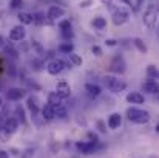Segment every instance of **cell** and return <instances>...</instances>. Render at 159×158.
<instances>
[{"label":"cell","instance_id":"cell-25","mask_svg":"<svg viewBox=\"0 0 159 158\" xmlns=\"http://www.w3.org/2000/svg\"><path fill=\"white\" fill-rule=\"evenodd\" d=\"M57 51L62 53V54H70V53L74 51V45L71 42H63L57 47Z\"/></svg>","mask_w":159,"mask_h":158},{"label":"cell","instance_id":"cell-38","mask_svg":"<svg viewBox=\"0 0 159 158\" xmlns=\"http://www.w3.org/2000/svg\"><path fill=\"white\" fill-rule=\"evenodd\" d=\"M96 124H98V127H99V132H101V133H105V132H107V127H105V124H104L102 121H98Z\"/></svg>","mask_w":159,"mask_h":158},{"label":"cell","instance_id":"cell-44","mask_svg":"<svg viewBox=\"0 0 159 158\" xmlns=\"http://www.w3.org/2000/svg\"><path fill=\"white\" fill-rule=\"evenodd\" d=\"M102 3H105V5H108V6H111L113 3H111V0H102Z\"/></svg>","mask_w":159,"mask_h":158},{"label":"cell","instance_id":"cell-14","mask_svg":"<svg viewBox=\"0 0 159 158\" xmlns=\"http://www.w3.org/2000/svg\"><path fill=\"white\" fill-rule=\"evenodd\" d=\"M142 92L150 93V95H158L159 93V82L152 81V79H148V81L142 82Z\"/></svg>","mask_w":159,"mask_h":158},{"label":"cell","instance_id":"cell-1","mask_svg":"<svg viewBox=\"0 0 159 158\" xmlns=\"http://www.w3.org/2000/svg\"><path fill=\"white\" fill-rule=\"evenodd\" d=\"M127 118H128L130 121L136 122V124H147V122L152 119V116H150V113H148L147 110L138 108V107H130V108H127Z\"/></svg>","mask_w":159,"mask_h":158},{"label":"cell","instance_id":"cell-17","mask_svg":"<svg viewBox=\"0 0 159 158\" xmlns=\"http://www.w3.org/2000/svg\"><path fill=\"white\" fill-rule=\"evenodd\" d=\"M127 103H130V104H144L145 98L139 92H131V93L127 95Z\"/></svg>","mask_w":159,"mask_h":158},{"label":"cell","instance_id":"cell-30","mask_svg":"<svg viewBox=\"0 0 159 158\" xmlns=\"http://www.w3.org/2000/svg\"><path fill=\"white\" fill-rule=\"evenodd\" d=\"M59 30H60V31H65V30H73V26H71V22H70L68 19H63V20H60V22H59Z\"/></svg>","mask_w":159,"mask_h":158},{"label":"cell","instance_id":"cell-33","mask_svg":"<svg viewBox=\"0 0 159 158\" xmlns=\"http://www.w3.org/2000/svg\"><path fill=\"white\" fill-rule=\"evenodd\" d=\"M60 34H62V37H63L66 42H71V39L74 37L73 30H65V31H60Z\"/></svg>","mask_w":159,"mask_h":158},{"label":"cell","instance_id":"cell-19","mask_svg":"<svg viewBox=\"0 0 159 158\" xmlns=\"http://www.w3.org/2000/svg\"><path fill=\"white\" fill-rule=\"evenodd\" d=\"M17 19H19L20 25H33L34 23V14H31V12H19Z\"/></svg>","mask_w":159,"mask_h":158},{"label":"cell","instance_id":"cell-22","mask_svg":"<svg viewBox=\"0 0 159 158\" xmlns=\"http://www.w3.org/2000/svg\"><path fill=\"white\" fill-rule=\"evenodd\" d=\"M14 116L17 118V121L20 124H26V115H25V108L22 105H16L14 108Z\"/></svg>","mask_w":159,"mask_h":158},{"label":"cell","instance_id":"cell-26","mask_svg":"<svg viewBox=\"0 0 159 158\" xmlns=\"http://www.w3.org/2000/svg\"><path fill=\"white\" fill-rule=\"evenodd\" d=\"M133 45L138 48V51L139 53H144V54H145V53L148 51V48H147L145 42H144L142 39H139V37H134V39H133Z\"/></svg>","mask_w":159,"mask_h":158},{"label":"cell","instance_id":"cell-7","mask_svg":"<svg viewBox=\"0 0 159 158\" xmlns=\"http://www.w3.org/2000/svg\"><path fill=\"white\" fill-rule=\"evenodd\" d=\"M26 96V89H22V87H11L6 90V99L8 101H12V103H17L20 99H23Z\"/></svg>","mask_w":159,"mask_h":158},{"label":"cell","instance_id":"cell-48","mask_svg":"<svg viewBox=\"0 0 159 158\" xmlns=\"http://www.w3.org/2000/svg\"><path fill=\"white\" fill-rule=\"evenodd\" d=\"M156 132H159V124H158V126H156Z\"/></svg>","mask_w":159,"mask_h":158},{"label":"cell","instance_id":"cell-11","mask_svg":"<svg viewBox=\"0 0 159 158\" xmlns=\"http://www.w3.org/2000/svg\"><path fill=\"white\" fill-rule=\"evenodd\" d=\"M56 93H57L62 99L70 98V95H71V87H70V84L65 82V81L57 82V85H56Z\"/></svg>","mask_w":159,"mask_h":158},{"label":"cell","instance_id":"cell-9","mask_svg":"<svg viewBox=\"0 0 159 158\" xmlns=\"http://www.w3.org/2000/svg\"><path fill=\"white\" fill-rule=\"evenodd\" d=\"M98 147V143H93V141H77L76 143V149L79 152H82L84 155H91Z\"/></svg>","mask_w":159,"mask_h":158},{"label":"cell","instance_id":"cell-29","mask_svg":"<svg viewBox=\"0 0 159 158\" xmlns=\"http://www.w3.org/2000/svg\"><path fill=\"white\" fill-rule=\"evenodd\" d=\"M147 76H148V79H158L159 76V70L155 67V65H148L147 67Z\"/></svg>","mask_w":159,"mask_h":158},{"label":"cell","instance_id":"cell-43","mask_svg":"<svg viewBox=\"0 0 159 158\" xmlns=\"http://www.w3.org/2000/svg\"><path fill=\"white\" fill-rule=\"evenodd\" d=\"M9 152H12V155H20V151H17V149H11Z\"/></svg>","mask_w":159,"mask_h":158},{"label":"cell","instance_id":"cell-18","mask_svg":"<svg viewBox=\"0 0 159 158\" xmlns=\"http://www.w3.org/2000/svg\"><path fill=\"white\" fill-rule=\"evenodd\" d=\"M85 92H87L91 98H98V96H101L102 89H101L98 84H91V82H88V84H85Z\"/></svg>","mask_w":159,"mask_h":158},{"label":"cell","instance_id":"cell-15","mask_svg":"<svg viewBox=\"0 0 159 158\" xmlns=\"http://www.w3.org/2000/svg\"><path fill=\"white\" fill-rule=\"evenodd\" d=\"M120 124H122V116H120L119 113H111V115L108 116V119H107V126H108V129H111V130L119 129Z\"/></svg>","mask_w":159,"mask_h":158},{"label":"cell","instance_id":"cell-2","mask_svg":"<svg viewBox=\"0 0 159 158\" xmlns=\"http://www.w3.org/2000/svg\"><path fill=\"white\" fill-rule=\"evenodd\" d=\"M102 82L107 87V90H110L111 93H120L127 89V82L116 78V76H111V74H107L102 78Z\"/></svg>","mask_w":159,"mask_h":158},{"label":"cell","instance_id":"cell-31","mask_svg":"<svg viewBox=\"0 0 159 158\" xmlns=\"http://www.w3.org/2000/svg\"><path fill=\"white\" fill-rule=\"evenodd\" d=\"M31 68L33 70H36V71H40L42 70V67H43V62H42V59H33L31 60Z\"/></svg>","mask_w":159,"mask_h":158},{"label":"cell","instance_id":"cell-34","mask_svg":"<svg viewBox=\"0 0 159 158\" xmlns=\"http://www.w3.org/2000/svg\"><path fill=\"white\" fill-rule=\"evenodd\" d=\"M23 6V0H9V8L11 9H20Z\"/></svg>","mask_w":159,"mask_h":158},{"label":"cell","instance_id":"cell-46","mask_svg":"<svg viewBox=\"0 0 159 158\" xmlns=\"http://www.w3.org/2000/svg\"><path fill=\"white\" fill-rule=\"evenodd\" d=\"M3 105V99H2V96H0V107Z\"/></svg>","mask_w":159,"mask_h":158},{"label":"cell","instance_id":"cell-49","mask_svg":"<svg viewBox=\"0 0 159 158\" xmlns=\"http://www.w3.org/2000/svg\"><path fill=\"white\" fill-rule=\"evenodd\" d=\"M156 99H158V101H159V93H158V95H156Z\"/></svg>","mask_w":159,"mask_h":158},{"label":"cell","instance_id":"cell-47","mask_svg":"<svg viewBox=\"0 0 159 158\" xmlns=\"http://www.w3.org/2000/svg\"><path fill=\"white\" fill-rule=\"evenodd\" d=\"M141 3H142V0H138V5H136V6H139Z\"/></svg>","mask_w":159,"mask_h":158},{"label":"cell","instance_id":"cell-5","mask_svg":"<svg viewBox=\"0 0 159 158\" xmlns=\"http://www.w3.org/2000/svg\"><path fill=\"white\" fill-rule=\"evenodd\" d=\"M111 12H113V22L117 26H120L130 20V12L124 8H114V9H111Z\"/></svg>","mask_w":159,"mask_h":158},{"label":"cell","instance_id":"cell-39","mask_svg":"<svg viewBox=\"0 0 159 158\" xmlns=\"http://www.w3.org/2000/svg\"><path fill=\"white\" fill-rule=\"evenodd\" d=\"M105 44L108 47H116V45H117V41H116V39H107Z\"/></svg>","mask_w":159,"mask_h":158},{"label":"cell","instance_id":"cell-23","mask_svg":"<svg viewBox=\"0 0 159 158\" xmlns=\"http://www.w3.org/2000/svg\"><path fill=\"white\" fill-rule=\"evenodd\" d=\"M91 23H93V26H94L96 30H99V31H102V30H105L107 28V19L105 17H102V16L94 17Z\"/></svg>","mask_w":159,"mask_h":158},{"label":"cell","instance_id":"cell-35","mask_svg":"<svg viewBox=\"0 0 159 158\" xmlns=\"http://www.w3.org/2000/svg\"><path fill=\"white\" fill-rule=\"evenodd\" d=\"M34 23H36V25H43V23H45V16H43L42 12L34 14Z\"/></svg>","mask_w":159,"mask_h":158},{"label":"cell","instance_id":"cell-6","mask_svg":"<svg viewBox=\"0 0 159 158\" xmlns=\"http://www.w3.org/2000/svg\"><path fill=\"white\" fill-rule=\"evenodd\" d=\"M65 70V60L63 59H53L47 64V71L51 76H57Z\"/></svg>","mask_w":159,"mask_h":158},{"label":"cell","instance_id":"cell-42","mask_svg":"<svg viewBox=\"0 0 159 158\" xmlns=\"http://www.w3.org/2000/svg\"><path fill=\"white\" fill-rule=\"evenodd\" d=\"M5 42H6V41H5V37H3V36H0V48H3V47H5Z\"/></svg>","mask_w":159,"mask_h":158},{"label":"cell","instance_id":"cell-24","mask_svg":"<svg viewBox=\"0 0 159 158\" xmlns=\"http://www.w3.org/2000/svg\"><path fill=\"white\" fill-rule=\"evenodd\" d=\"M30 47L33 48V51L36 53L39 57H43V56H45V48L42 47L40 42H37V41H31V42H30Z\"/></svg>","mask_w":159,"mask_h":158},{"label":"cell","instance_id":"cell-3","mask_svg":"<svg viewBox=\"0 0 159 158\" xmlns=\"http://www.w3.org/2000/svg\"><path fill=\"white\" fill-rule=\"evenodd\" d=\"M159 16V5H155V3H152V5H148L147 8H145V11H144V23H145V26L148 28V30H153L155 26H156V19H158Z\"/></svg>","mask_w":159,"mask_h":158},{"label":"cell","instance_id":"cell-27","mask_svg":"<svg viewBox=\"0 0 159 158\" xmlns=\"http://www.w3.org/2000/svg\"><path fill=\"white\" fill-rule=\"evenodd\" d=\"M68 56V59H70V62H71V65H74V67H80L82 64H84V60H82V57L79 56V54H76V53H70V54H66Z\"/></svg>","mask_w":159,"mask_h":158},{"label":"cell","instance_id":"cell-41","mask_svg":"<svg viewBox=\"0 0 159 158\" xmlns=\"http://www.w3.org/2000/svg\"><path fill=\"white\" fill-rule=\"evenodd\" d=\"M90 3H91V0H85V2H80V8H88L90 6Z\"/></svg>","mask_w":159,"mask_h":158},{"label":"cell","instance_id":"cell-37","mask_svg":"<svg viewBox=\"0 0 159 158\" xmlns=\"http://www.w3.org/2000/svg\"><path fill=\"white\" fill-rule=\"evenodd\" d=\"M33 154H34V151H33V149H26L25 152H22V154H20V157L22 158H30V157H33Z\"/></svg>","mask_w":159,"mask_h":158},{"label":"cell","instance_id":"cell-10","mask_svg":"<svg viewBox=\"0 0 159 158\" xmlns=\"http://www.w3.org/2000/svg\"><path fill=\"white\" fill-rule=\"evenodd\" d=\"M63 16H65V9L60 8L59 5H51V6L48 8L47 17H48L50 20H60Z\"/></svg>","mask_w":159,"mask_h":158},{"label":"cell","instance_id":"cell-32","mask_svg":"<svg viewBox=\"0 0 159 158\" xmlns=\"http://www.w3.org/2000/svg\"><path fill=\"white\" fill-rule=\"evenodd\" d=\"M9 138H11V133H9V132H8V130L3 127V124H2V127H0V140L6 143Z\"/></svg>","mask_w":159,"mask_h":158},{"label":"cell","instance_id":"cell-8","mask_svg":"<svg viewBox=\"0 0 159 158\" xmlns=\"http://www.w3.org/2000/svg\"><path fill=\"white\" fill-rule=\"evenodd\" d=\"M26 37V30L23 28V25H16L11 28L9 31V41L12 42H22Z\"/></svg>","mask_w":159,"mask_h":158},{"label":"cell","instance_id":"cell-21","mask_svg":"<svg viewBox=\"0 0 159 158\" xmlns=\"http://www.w3.org/2000/svg\"><path fill=\"white\" fill-rule=\"evenodd\" d=\"M53 108H54V116L56 118H62L63 119V118L68 116V107H66V104L62 103V104H59L57 107H53Z\"/></svg>","mask_w":159,"mask_h":158},{"label":"cell","instance_id":"cell-36","mask_svg":"<svg viewBox=\"0 0 159 158\" xmlns=\"http://www.w3.org/2000/svg\"><path fill=\"white\" fill-rule=\"evenodd\" d=\"M91 53H93L94 56L101 57V56H102V48H101L99 45H93V47H91Z\"/></svg>","mask_w":159,"mask_h":158},{"label":"cell","instance_id":"cell-45","mask_svg":"<svg viewBox=\"0 0 159 158\" xmlns=\"http://www.w3.org/2000/svg\"><path fill=\"white\" fill-rule=\"evenodd\" d=\"M122 2H125V3L128 5V6H131V0H122Z\"/></svg>","mask_w":159,"mask_h":158},{"label":"cell","instance_id":"cell-16","mask_svg":"<svg viewBox=\"0 0 159 158\" xmlns=\"http://www.w3.org/2000/svg\"><path fill=\"white\" fill-rule=\"evenodd\" d=\"M40 115H42V119L43 121H53L54 118H56L54 116V108L48 103L43 104V107L40 108Z\"/></svg>","mask_w":159,"mask_h":158},{"label":"cell","instance_id":"cell-4","mask_svg":"<svg viewBox=\"0 0 159 158\" xmlns=\"http://www.w3.org/2000/svg\"><path fill=\"white\" fill-rule=\"evenodd\" d=\"M110 71L114 73V74H117V76H120V74H124L127 71V62H125V59H124L122 54H116L111 59V62H110Z\"/></svg>","mask_w":159,"mask_h":158},{"label":"cell","instance_id":"cell-20","mask_svg":"<svg viewBox=\"0 0 159 158\" xmlns=\"http://www.w3.org/2000/svg\"><path fill=\"white\" fill-rule=\"evenodd\" d=\"M47 103L51 105V107H57L59 104H62V103H63V99H62L56 92H50V93H48V96H47Z\"/></svg>","mask_w":159,"mask_h":158},{"label":"cell","instance_id":"cell-28","mask_svg":"<svg viewBox=\"0 0 159 158\" xmlns=\"http://www.w3.org/2000/svg\"><path fill=\"white\" fill-rule=\"evenodd\" d=\"M3 48H5V54H6V56H9V57H12V59H17V57H19V51H17L11 44L5 45Z\"/></svg>","mask_w":159,"mask_h":158},{"label":"cell","instance_id":"cell-40","mask_svg":"<svg viewBox=\"0 0 159 158\" xmlns=\"http://www.w3.org/2000/svg\"><path fill=\"white\" fill-rule=\"evenodd\" d=\"M0 158H9V152H8V151L0 149Z\"/></svg>","mask_w":159,"mask_h":158},{"label":"cell","instance_id":"cell-13","mask_svg":"<svg viewBox=\"0 0 159 158\" xmlns=\"http://www.w3.org/2000/svg\"><path fill=\"white\" fill-rule=\"evenodd\" d=\"M26 108L31 112L33 116H37L40 113V107H39V99L36 96H28L26 98Z\"/></svg>","mask_w":159,"mask_h":158},{"label":"cell","instance_id":"cell-50","mask_svg":"<svg viewBox=\"0 0 159 158\" xmlns=\"http://www.w3.org/2000/svg\"><path fill=\"white\" fill-rule=\"evenodd\" d=\"M158 28H159V25H158Z\"/></svg>","mask_w":159,"mask_h":158},{"label":"cell","instance_id":"cell-12","mask_svg":"<svg viewBox=\"0 0 159 158\" xmlns=\"http://www.w3.org/2000/svg\"><path fill=\"white\" fill-rule=\"evenodd\" d=\"M3 127L12 135V133H16L17 132V129L20 127V122L17 121V118L16 116H9V118H6L5 121H3Z\"/></svg>","mask_w":159,"mask_h":158}]
</instances>
